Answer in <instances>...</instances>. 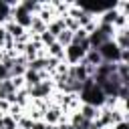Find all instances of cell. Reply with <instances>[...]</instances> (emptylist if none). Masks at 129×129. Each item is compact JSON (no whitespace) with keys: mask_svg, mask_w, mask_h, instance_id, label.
Listing matches in <instances>:
<instances>
[{"mask_svg":"<svg viewBox=\"0 0 129 129\" xmlns=\"http://www.w3.org/2000/svg\"><path fill=\"white\" fill-rule=\"evenodd\" d=\"M79 101L81 103H85V105H93V107H97V109H101L103 105H105V95H103V91L95 85V81H93V77H89V79H85L83 81V85H81V91H79Z\"/></svg>","mask_w":129,"mask_h":129,"instance_id":"cell-1","label":"cell"},{"mask_svg":"<svg viewBox=\"0 0 129 129\" xmlns=\"http://www.w3.org/2000/svg\"><path fill=\"white\" fill-rule=\"evenodd\" d=\"M26 91H28V99L30 101H48L50 95L54 93V83L50 79H46V81H40L36 87H30Z\"/></svg>","mask_w":129,"mask_h":129,"instance_id":"cell-2","label":"cell"},{"mask_svg":"<svg viewBox=\"0 0 129 129\" xmlns=\"http://www.w3.org/2000/svg\"><path fill=\"white\" fill-rule=\"evenodd\" d=\"M97 50H99V54H101V60H103V62H109V64H117V62H119L121 50H119V46H117L113 40H107V42H105V44H101Z\"/></svg>","mask_w":129,"mask_h":129,"instance_id":"cell-3","label":"cell"},{"mask_svg":"<svg viewBox=\"0 0 129 129\" xmlns=\"http://www.w3.org/2000/svg\"><path fill=\"white\" fill-rule=\"evenodd\" d=\"M22 79H24V87L30 89V87H36L40 81H46V79H50V77H48L46 73H36V71L26 69V73L22 75Z\"/></svg>","mask_w":129,"mask_h":129,"instance_id":"cell-4","label":"cell"},{"mask_svg":"<svg viewBox=\"0 0 129 129\" xmlns=\"http://www.w3.org/2000/svg\"><path fill=\"white\" fill-rule=\"evenodd\" d=\"M79 113H81V117H85L87 121H95V119L99 117V109L93 107V105H85V103L79 105Z\"/></svg>","mask_w":129,"mask_h":129,"instance_id":"cell-5","label":"cell"},{"mask_svg":"<svg viewBox=\"0 0 129 129\" xmlns=\"http://www.w3.org/2000/svg\"><path fill=\"white\" fill-rule=\"evenodd\" d=\"M44 50H46V56H50V58H58V60H64V48H62L58 42L50 44V46L44 48Z\"/></svg>","mask_w":129,"mask_h":129,"instance_id":"cell-6","label":"cell"},{"mask_svg":"<svg viewBox=\"0 0 129 129\" xmlns=\"http://www.w3.org/2000/svg\"><path fill=\"white\" fill-rule=\"evenodd\" d=\"M56 42H58V44H60L62 48H67V46H69V44L73 42V32L64 28V30H62L60 34H56Z\"/></svg>","mask_w":129,"mask_h":129,"instance_id":"cell-7","label":"cell"},{"mask_svg":"<svg viewBox=\"0 0 129 129\" xmlns=\"http://www.w3.org/2000/svg\"><path fill=\"white\" fill-rule=\"evenodd\" d=\"M10 10H12V8H10V4L0 0V26H4V24L10 20Z\"/></svg>","mask_w":129,"mask_h":129,"instance_id":"cell-8","label":"cell"},{"mask_svg":"<svg viewBox=\"0 0 129 129\" xmlns=\"http://www.w3.org/2000/svg\"><path fill=\"white\" fill-rule=\"evenodd\" d=\"M109 129H129V123L127 121H119V123H113Z\"/></svg>","mask_w":129,"mask_h":129,"instance_id":"cell-9","label":"cell"},{"mask_svg":"<svg viewBox=\"0 0 129 129\" xmlns=\"http://www.w3.org/2000/svg\"><path fill=\"white\" fill-rule=\"evenodd\" d=\"M42 129H50V125H44V127H42Z\"/></svg>","mask_w":129,"mask_h":129,"instance_id":"cell-10","label":"cell"},{"mask_svg":"<svg viewBox=\"0 0 129 129\" xmlns=\"http://www.w3.org/2000/svg\"><path fill=\"white\" fill-rule=\"evenodd\" d=\"M16 129H20V127H16Z\"/></svg>","mask_w":129,"mask_h":129,"instance_id":"cell-11","label":"cell"}]
</instances>
